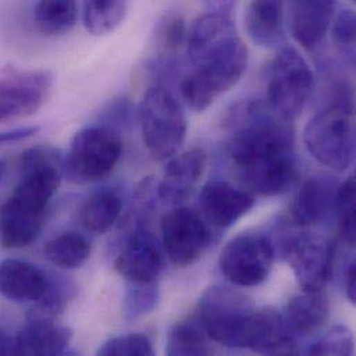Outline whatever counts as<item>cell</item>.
<instances>
[{"instance_id":"1","label":"cell","mask_w":356,"mask_h":356,"mask_svg":"<svg viewBox=\"0 0 356 356\" xmlns=\"http://www.w3.org/2000/svg\"><path fill=\"white\" fill-rule=\"evenodd\" d=\"M63 161L64 156L51 146H35L21 154L18 183L0 208L4 248H22L39 237L49 202L64 177Z\"/></svg>"},{"instance_id":"2","label":"cell","mask_w":356,"mask_h":356,"mask_svg":"<svg viewBox=\"0 0 356 356\" xmlns=\"http://www.w3.org/2000/svg\"><path fill=\"white\" fill-rule=\"evenodd\" d=\"M227 124L233 129L229 157L238 175L296 156L293 124L273 114L261 102L237 104L230 111Z\"/></svg>"},{"instance_id":"3","label":"cell","mask_w":356,"mask_h":356,"mask_svg":"<svg viewBox=\"0 0 356 356\" xmlns=\"http://www.w3.org/2000/svg\"><path fill=\"white\" fill-rule=\"evenodd\" d=\"M181 81V96L194 111H204L244 75L248 49L238 33L207 50Z\"/></svg>"},{"instance_id":"4","label":"cell","mask_w":356,"mask_h":356,"mask_svg":"<svg viewBox=\"0 0 356 356\" xmlns=\"http://www.w3.org/2000/svg\"><path fill=\"white\" fill-rule=\"evenodd\" d=\"M139 120L143 142L153 159L170 160L181 149L187 135L184 108L177 95L165 83H154L145 93Z\"/></svg>"},{"instance_id":"5","label":"cell","mask_w":356,"mask_h":356,"mask_svg":"<svg viewBox=\"0 0 356 356\" xmlns=\"http://www.w3.org/2000/svg\"><path fill=\"white\" fill-rule=\"evenodd\" d=\"M308 153L323 167L347 171L355 156V125L351 106L332 104L315 114L304 129Z\"/></svg>"},{"instance_id":"6","label":"cell","mask_w":356,"mask_h":356,"mask_svg":"<svg viewBox=\"0 0 356 356\" xmlns=\"http://www.w3.org/2000/svg\"><path fill=\"white\" fill-rule=\"evenodd\" d=\"M124 152L121 132L103 124L86 127L75 134L64 156V177L75 184L106 178Z\"/></svg>"},{"instance_id":"7","label":"cell","mask_w":356,"mask_h":356,"mask_svg":"<svg viewBox=\"0 0 356 356\" xmlns=\"http://www.w3.org/2000/svg\"><path fill=\"white\" fill-rule=\"evenodd\" d=\"M315 76L307 60L291 46H284L268 70L266 106L282 120L293 122L307 106Z\"/></svg>"},{"instance_id":"8","label":"cell","mask_w":356,"mask_h":356,"mask_svg":"<svg viewBox=\"0 0 356 356\" xmlns=\"http://www.w3.org/2000/svg\"><path fill=\"white\" fill-rule=\"evenodd\" d=\"M254 307L227 287H209L198 301L197 322L209 340L229 348H244Z\"/></svg>"},{"instance_id":"9","label":"cell","mask_w":356,"mask_h":356,"mask_svg":"<svg viewBox=\"0 0 356 356\" xmlns=\"http://www.w3.org/2000/svg\"><path fill=\"white\" fill-rule=\"evenodd\" d=\"M275 261L269 238L243 233L232 238L220 252L219 266L225 277L238 287H255L266 280Z\"/></svg>"},{"instance_id":"10","label":"cell","mask_w":356,"mask_h":356,"mask_svg":"<svg viewBox=\"0 0 356 356\" xmlns=\"http://www.w3.org/2000/svg\"><path fill=\"white\" fill-rule=\"evenodd\" d=\"M54 76L44 70L0 74V122L36 114L49 100Z\"/></svg>"},{"instance_id":"11","label":"cell","mask_w":356,"mask_h":356,"mask_svg":"<svg viewBox=\"0 0 356 356\" xmlns=\"http://www.w3.org/2000/svg\"><path fill=\"white\" fill-rule=\"evenodd\" d=\"M284 255L302 291H322L333 277L334 245L322 236L301 233L290 237Z\"/></svg>"},{"instance_id":"12","label":"cell","mask_w":356,"mask_h":356,"mask_svg":"<svg viewBox=\"0 0 356 356\" xmlns=\"http://www.w3.org/2000/svg\"><path fill=\"white\" fill-rule=\"evenodd\" d=\"M161 236L168 258L178 266L195 262L211 243L208 223L186 207L175 208L163 216Z\"/></svg>"},{"instance_id":"13","label":"cell","mask_w":356,"mask_h":356,"mask_svg":"<svg viewBox=\"0 0 356 356\" xmlns=\"http://www.w3.org/2000/svg\"><path fill=\"white\" fill-rule=\"evenodd\" d=\"M114 266L131 284L156 283L163 270V255L153 233L139 225L124 241Z\"/></svg>"},{"instance_id":"14","label":"cell","mask_w":356,"mask_h":356,"mask_svg":"<svg viewBox=\"0 0 356 356\" xmlns=\"http://www.w3.org/2000/svg\"><path fill=\"white\" fill-rule=\"evenodd\" d=\"M254 204L252 193L222 180L208 181L200 194V209L204 220L218 229L233 226Z\"/></svg>"},{"instance_id":"15","label":"cell","mask_w":356,"mask_h":356,"mask_svg":"<svg viewBox=\"0 0 356 356\" xmlns=\"http://www.w3.org/2000/svg\"><path fill=\"white\" fill-rule=\"evenodd\" d=\"M261 355H296L294 333L284 316L272 309L254 311L245 337V347Z\"/></svg>"},{"instance_id":"16","label":"cell","mask_w":356,"mask_h":356,"mask_svg":"<svg viewBox=\"0 0 356 356\" xmlns=\"http://www.w3.org/2000/svg\"><path fill=\"white\" fill-rule=\"evenodd\" d=\"M337 0H289V24L294 39L305 49L318 47L336 15Z\"/></svg>"},{"instance_id":"17","label":"cell","mask_w":356,"mask_h":356,"mask_svg":"<svg viewBox=\"0 0 356 356\" xmlns=\"http://www.w3.org/2000/svg\"><path fill=\"white\" fill-rule=\"evenodd\" d=\"M49 287V273L21 259L0 261V297L17 304H38Z\"/></svg>"},{"instance_id":"18","label":"cell","mask_w":356,"mask_h":356,"mask_svg":"<svg viewBox=\"0 0 356 356\" xmlns=\"http://www.w3.org/2000/svg\"><path fill=\"white\" fill-rule=\"evenodd\" d=\"M207 168V153L193 149L174 156L157 186V195L168 204H180L191 195Z\"/></svg>"},{"instance_id":"19","label":"cell","mask_w":356,"mask_h":356,"mask_svg":"<svg viewBox=\"0 0 356 356\" xmlns=\"http://www.w3.org/2000/svg\"><path fill=\"white\" fill-rule=\"evenodd\" d=\"M14 339L17 355H63L68 350L72 332L51 318L32 315Z\"/></svg>"},{"instance_id":"20","label":"cell","mask_w":356,"mask_h":356,"mask_svg":"<svg viewBox=\"0 0 356 356\" xmlns=\"http://www.w3.org/2000/svg\"><path fill=\"white\" fill-rule=\"evenodd\" d=\"M244 24L255 44L277 47L286 38V0H248Z\"/></svg>"},{"instance_id":"21","label":"cell","mask_w":356,"mask_h":356,"mask_svg":"<svg viewBox=\"0 0 356 356\" xmlns=\"http://www.w3.org/2000/svg\"><path fill=\"white\" fill-rule=\"evenodd\" d=\"M337 186L327 178L307 180L291 202V219L298 226H312L329 216L336 205Z\"/></svg>"},{"instance_id":"22","label":"cell","mask_w":356,"mask_h":356,"mask_svg":"<svg viewBox=\"0 0 356 356\" xmlns=\"http://www.w3.org/2000/svg\"><path fill=\"white\" fill-rule=\"evenodd\" d=\"M329 315L330 304L323 290L304 291L289 301L284 319L293 333L311 334L323 327Z\"/></svg>"},{"instance_id":"23","label":"cell","mask_w":356,"mask_h":356,"mask_svg":"<svg viewBox=\"0 0 356 356\" xmlns=\"http://www.w3.org/2000/svg\"><path fill=\"white\" fill-rule=\"evenodd\" d=\"M252 194L273 197L286 193L298 178L296 157H287L270 165L238 175Z\"/></svg>"},{"instance_id":"24","label":"cell","mask_w":356,"mask_h":356,"mask_svg":"<svg viewBox=\"0 0 356 356\" xmlns=\"http://www.w3.org/2000/svg\"><path fill=\"white\" fill-rule=\"evenodd\" d=\"M33 22L44 36H61L71 32L79 17L78 0H36Z\"/></svg>"},{"instance_id":"25","label":"cell","mask_w":356,"mask_h":356,"mask_svg":"<svg viewBox=\"0 0 356 356\" xmlns=\"http://www.w3.org/2000/svg\"><path fill=\"white\" fill-rule=\"evenodd\" d=\"M122 207V198L114 190L97 191L81 207L79 222L90 233H106L118 220Z\"/></svg>"},{"instance_id":"26","label":"cell","mask_w":356,"mask_h":356,"mask_svg":"<svg viewBox=\"0 0 356 356\" xmlns=\"http://www.w3.org/2000/svg\"><path fill=\"white\" fill-rule=\"evenodd\" d=\"M82 21L85 29L103 36L115 31L125 19L128 13L127 0H81Z\"/></svg>"},{"instance_id":"27","label":"cell","mask_w":356,"mask_h":356,"mask_svg":"<svg viewBox=\"0 0 356 356\" xmlns=\"http://www.w3.org/2000/svg\"><path fill=\"white\" fill-rule=\"evenodd\" d=\"M43 254L49 262L61 269H78L89 259L92 245L82 234L65 232L49 240L43 247Z\"/></svg>"},{"instance_id":"28","label":"cell","mask_w":356,"mask_h":356,"mask_svg":"<svg viewBox=\"0 0 356 356\" xmlns=\"http://www.w3.org/2000/svg\"><path fill=\"white\" fill-rule=\"evenodd\" d=\"M167 355L171 356H204L209 355L212 348L208 343V336L195 321L179 322L168 334Z\"/></svg>"},{"instance_id":"29","label":"cell","mask_w":356,"mask_h":356,"mask_svg":"<svg viewBox=\"0 0 356 356\" xmlns=\"http://www.w3.org/2000/svg\"><path fill=\"white\" fill-rule=\"evenodd\" d=\"M187 31L188 26L180 13L168 11L163 14L157 21L153 33L154 46L160 56L168 57L186 44Z\"/></svg>"},{"instance_id":"30","label":"cell","mask_w":356,"mask_h":356,"mask_svg":"<svg viewBox=\"0 0 356 356\" xmlns=\"http://www.w3.org/2000/svg\"><path fill=\"white\" fill-rule=\"evenodd\" d=\"M339 216V227L348 245L356 243V183L354 177L347 179L339 188L334 205Z\"/></svg>"},{"instance_id":"31","label":"cell","mask_w":356,"mask_h":356,"mask_svg":"<svg viewBox=\"0 0 356 356\" xmlns=\"http://www.w3.org/2000/svg\"><path fill=\"white\" fill-rule=\"evenodd\" d=\"M159 289L156 283L152 284H131L127 289L122 312L128 322H135L147 314L153 312L159 304Z\"/></svg>"},{"instance_id":"32","label":"cell","mask_w":356,"mask_h":356,"mask_svg":"<svg viewBox=\"0 0 356 356\" xmlns=\"http://www.w3.org/2000/svg\"><path fill=\"white\" fill-rule=\"evenodd\" d=\"M102 356H152L154 348L152 340L143 333H131L118 336L107 343L97 351Z\"/></svg>"},{"instance_id":"33","label":"cell","mask_w":356,"mask_h":356,"mask_svg":"<svg viewBox=\"0 0 356 356\" xmlns=\"http://www.w3.org/2000/svg\"><path fill=\"white\" fill-rule=\"evenodd\" d=\"M309 355H353L354 336L347 326L337 325L322 336L309 350Z\"/></svg>"},{"instance_id":"34","label":"cell","mask_w":356,"mask_h":356,"mask_svg":"<svg viewBox=\"0 0 356 356\" xmlns=\"http://www.w3.org/2000/svg\"><path fill=\"white\" fill-rule=\"evenodd\" d=\"M355 13L351 8H344L334 15L330 25V32L334 44L350 57H354L355 44Z\"/></svg>"},{"instance_id":"35","label":"cell","mask_w":356,"mask_h":356,"mask_svg":"<svg viewBox=\"0 0 356 356\" xmlns=\"http://www.w3.org/2000/svg\"><path fill=\"white\" fill-rule=\"evenodd\" d=\"M134 114V107L129 99L122 97L115 102H113L103 113L102 122L103 125H108L117 131H120V127H125L129 124Z\"/></svg>"},{"instance_id":"36","label":"cell","mask_w":356,"mask_h":356,"mask_svg":"<svg viewBox=\"0 0 356 356\" xmlns=\"http://www.w3.org/2000/svg\"><path fill=\"white\" fill-rule=\"evenodd\" d=\"M39 132V127H22L0 132V146L26 140Z\"/></svg>"},{"instance_id":"37","label":"cell","mask_w":356,"mask_h":356,"mask_svg":"<svg viewBox=\"0 0 356 356\" xmlns=\"http://www.w3.org/2000/svg\"><path fill=\"white\" fill-rule=\"evenodd\" d=\"M237 0H201L204 7L209 13H220L232 15V10L234 8Z\"/></svg>"},{"instance_id":"38","label":"cell","mask_w":356,"mask_h":356,"mask_svg":"<svg viewBox=\"0 0 356 356\" xmlns=\"http://www.w3.org/2000/svg\"><path fill=\"white\" fill-rule=\"evenodd\" d=\"M346 290H347V297L348 300L355 304L356 302V264L353 261L350 264V268L346 275Z\"/></svg>"},{"instance_id":"39","label":"cell","mask_w":356,"mask_h":356,"mask_svg":"<svg viewBox=\"0 0 356 356\" xmlns=\"http://www.w3.org/2000/svg\"><path fill=\"white\" fill-rule=\"evenodd\" d=\"M0 355H17L15 339L0 329Z\"/></svg>"},{"instance_id":"40","label":"cell","mask_w":356,"mask_h":356,"mask_svg":"<svg viewBox=\"0 0 356 356\" xmlns=\"http://www.w3.org/2000/svg\"><path fill=\"white\" fill-rule=\"evenodd\" d=\"M3 167H4V165H3V163L0 161V177H1V172H3Z\"/></svg>"}]
</instances>
